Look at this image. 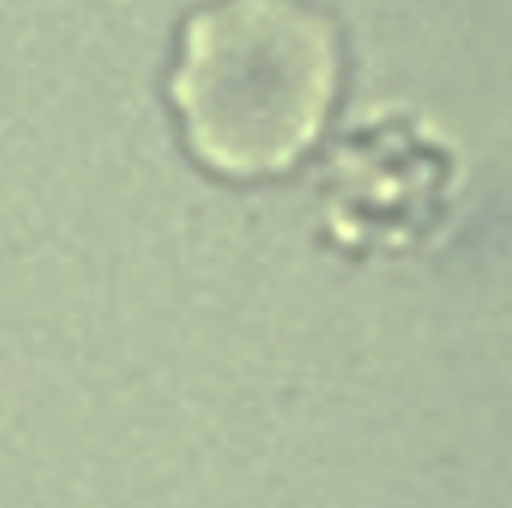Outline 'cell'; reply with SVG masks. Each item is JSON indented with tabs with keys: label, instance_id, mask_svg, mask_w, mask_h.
<instances>
[{
	"label": "cell",
	"instance_id": "obj_1",
	"mask_svg": "<svg viewBox=\"0 0 512 508\" xmlns=\"http://www.w3.org/2000/svg\"><path fill=\"white\" fill-rule=\"evenodd\" d=\"M339 94V30L309 0H212L178 34L170 102L187 149L225 178L280 174Z\"/></svg>",
	"mask_w": 512,
	"mask_h": 508
}]
</instances>
